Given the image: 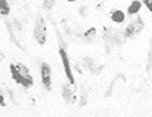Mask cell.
I'll use <instances>...</instances> for the list:
<instances>
[{
	"label": "cell",
	"instance_id": "9c48e42d",
	"mask_svg": "<svg viewBox=\"0 0 152 117\" xmlns=\"http://www.w3.org/2000/svg\"><path fill=\"white\" fill-rule=\"evenodd\" d=\"M142 3L149 9V12H152V0H142Z\"/></svg>",
	"mask_w": 152,
	"mask_h": 117
},
{
	"label": "cell",
	"instance_id": "7c38bea8",
	"mask_svg": "<svg viewBox=\"0 0 152 117\" xmlns=\"http://www.w3.org/2000/svg\"><path fill=\"white\" fill-rule=\"evenodd\" d=\"M67 2H70V3H72V2H78V0H67Z\"/></svg>",
	"mask_w": 152,
	"mask_h": 117
},
{
	"label": "cell",
	"instance_id": "8fae6325",
	"mask_svg": "<svg viewBox=\"0 0 152 117\" xmlns=\"http://www.w3.org/2000/svg\"><path fill=\"white\" fill-rule=\"evenodd\" d=\"M0 105L5 107V97H3V96H0Z\"/></svg>",
	"mask_w": 152,
	"mask_h": 117
},
{
	"label": "cell",
	"instance_id": "5b68a950",
	"mask_svg": "<svg viewBox=\"0 0 152 117\" xmlns=\"http://www.w3.org/2000/svg\"><path fill=\"white\" fill-rule=\"evenodd\" d=\"M142 5H143V3L140 2V0H134V2H131V3H129L128 9H126V14H129V15H135L137 12H140Z\"/></svg>",
	"mask_w": 152,
	"mask_h": 117
},
{
	"label": "cell",
	"instance_id": "7a4b0ae2",
	"mask_svg": "<svg viewBox=\"0 0 152 117\" xmlns=\"http://www.w3.org/2000/svg\"><path fill=\"white\" fill-rule=\"evenodd\" d=\"M46 24L44 21L40 18V20H37V24H35V29H34V37H35V40L38 44H44L46 43Z\"/></svg>",
	"mask_w": 152,
	"mask_h": 117
},
{
	"label": "cell",
	"instance_id": "52a82bcc",
	"mask_svg": "<svg viewBox=\"0 0 152 117\" xmlns=\"http://www.w3.org/2000/svg\"><path fill=\"white\" fill-rule=\"evenodd\" d=\"M0 12H2L3 15L9 14V5H8L6 0H0Z\"/></svg>",
	"mask_w": 152,
	"mask_h": 117
},
{
	"label": "cell",
	"instance_id": "277c9868",
	"mask_svg": "<svg viewBox=\"0 0 152 117\" xmlns=\"http://www.w3.org/2000/svg\"><path fill=\"white\" fill-rule=\"evenodd\" d=\"M41 81L47 90H52V70H50L49 64H43L41 66Z\"/></svg>",
	"mask_w": 152,
	"mask_h": 117
},
{
	"label": "cell",
	"instance_id": "3957f363",
	"mask_svg": "<svg viewBox=\"0 0 152 117\" xmlns=\"http://www.w3.org/2000/svg\"><path fill=\"white\" fill-rule=\"evenodd\" d=\"M59 56L62 59V66H64V70H66V75L69 78V82L73 85L75 84V78H73V73H72V69H70V62H69V56H67V52L64 50V47H59Z\"/></svg>",
	"mask_w": 152,
	"mask_h": 117
},
{
	"label": "cell",
	"instance_id": "ba28073f",
	"mask_svg": "<svg viewBox=\"0 0 152 117\" xmlns=\"http://www.w3.org/2000/svg\"><path fill=\"white\" fill-rule=\"evenodd\" d=\"M62 96H66L67 102H72V94H70V87H64V90H62Z\"/></svg>",
	"mask_w": 152,
	"mask_h": 117
},
{
	"label": "cell",
	"instance_id": "30bf717a",
	"mask_svg": "<svg viewBox=\"0 0 152 117\" xmlns=\"http://www.w3.org/2000/svg\"><path fill=\"white\" fill-rule=\"evenodd\" d=\"M94 34H96V29H94V28H91V29H90V32H88V31L85 32V38H91V37H94Z\"/></svg>",
	"mask_w": 152,
	"mask_h": 117
},
{
	"label": "cell",
	"instance_id": "8992f818",
	"mask_svg": "<svg viewBox=\"0 0 152 117\" xmlns=\"http://www.w3.org/2000/svg\"><path fill=\"white\" fill-rule=\"evenodd\" d=\"M111 20H113L114 23H117V24L123 23V21H125V12L120 11V9L113 11V12H111Z\"/></svg>",
	"mask_w": 152,
	"mask_h": 117
},
{
	"label": "cell",
	"instance_id": "6da1fadb",
	"mask_svg": "<svg viewBox=\"0 0 152 117\" xmlns=\"http://www.w3.org/2000/svg\"><path fill=\"white\" fill-rule=\"evenodd\" d=\"M9 72L12 75V79H14L17 84L23 85V87H32L34 84V79L31 76V72L26 66L23 64H11L9 66Z\"/></svg>",
	"mask_w": 152,
	"mask_h": 117
}]
</instances>
